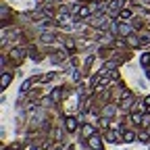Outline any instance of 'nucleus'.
<instances>
[{
    "mask_svg": "<svg viewBox=\"0 0 150 150\" xmlns=\"http://www.w3.org/2000/svg\"><path fill=\"white\" fill-rule=\"evenodd\" d=\"M90 148H94V150H102V142H100L98 136H92V138H90Z\"/></svg>",
    "mask_w": 150,
    "mask_h": 150,
    "instance_id": "nucleus-1",
    "label": "nucleus"
},
{
    "mask_svg": "<svg viewBox=\"0 0 150 150\" xmlns=\"http://www.w3.org/2000/svg\"><path fill=\"white\" fill-rule=\"evenodd\" d=\"M117 31H119L121 35H131V31H134V29H131V25H125V23H121V25L117 27Z\"/></svg>",
    "mask_w": 150,
    "mask_h": 150,
    "instance_id": "nucleus-2",
    "label": "nucleus"
},
{
    "mask_svg": "<svg viewBox=\"0 0 150 150\" xmlns=\"http://www.w3.org/2000/svg\"><path fill=\"white\" fill-rule=\"evenodd\" d=\"M104 140H106V142H110V144H117V142H119V136L115 134V131H106Z\"/></svg>",
    "mask_w": 150,
    "mask_h": 150,
    "instance_id": "nucleus-3",
    "label": "nucleus"
},
{
    "mask_svg": "<svg viewBox=\"0 0 150 150\" xmlns=\"http://www.w3.org/2000/svg\"><path fill=\"white\" fill-rule=\"evenodd\" d=\"M123 140H125V142H134V140H136L134 131H129V129H123Z\"/></svg>",
    "mask_w": 150,
    "mask_h": 150,
    "instance_id": "nucleus-4",
    "label": "nucleus"
},
{
    "mask_svg": "<svg viewBox=\"0 0 150 150\" xmlns=\"http://www.w3.org/2000/svg\"><path fill=\"white\" fill-rule=\"evenodd\" d=\"M131 106H134V98H131V96H125V98H123V108L127 110V108H131Z\"/></svg>",
    "mask_w": 150,
    "mask_h": 150,
    "instance_id": "nucleus-5",
    "label": "nucleus"
},
{
    "mask_svg": "<svg viewBox=\"0 0 150 150\" xmlns=\"http://www.w3.org/2000/svg\"><path fill=\"white\" fill-rule=\"evenodd\" d=\"M75 127H77L75 119H73V117H67V129H69V131H75Z\"/></svg>",
    "mask_w": 150,
    "mask_h": 150,
    "instance_id": "nucleus-6",
    "label": "nucleus"
},
{
    "mask_svg": "<svg viewBox=\"0 0 150 150\" xmlns=\"http://www.w3.org/2000/svg\"><path fill=\"white\" fill-rule=\"evenodd\" d=\"M119 19H121V21H129V19H131V11H121Z\"/></svg>",
    "mask_w": 150,
    "mask_h": 150,
    "instance_id": "nucleus-7",
    "label": "nucleus"
},
{
    "mask_svg": "<svg viewBox=\"0 0 150 150\" xmlns=\"http://www.w3.org/2000/svg\"><path fill=\"white\" fill-rule=\"evenodd\" d=\"M81 131H83V136H86V138H92V136H94V134H92V131H94V127H92V125H83V129H81Z\"/></svg>",
    "mask_w": 150,
    "mask_h": 150,
    "instance_id": "nucleus-8",
    "label": "nucleus"
},
{
    "mask_svg": "<svg viewBox=\"0 0 150 150\" xmlns=\"http://www.w3.org/2000/svg\"><path fill=\"white\" fill-rule=\"evenodd\" d=\"M131 121H134L136 125H142V123H144V119H142V115H131Z\"/></svg>",
    "mask_w": 150,
    "mask_h": 150,
    "instance_id": "nucleus-9",
    "label": "nucleus"
},
{
    "mask_svg": "<svg viewBox=\"0 0 150 150\" xmlns=\"http://www.w3.org/2000/svg\"><path fill=\"white\" fill-rule=\"evenodd\" d=\"M8 81H11V75H8V73H4V75H2V88H6V86H8Z\"/></svg>",
    "mask_w": 150,
    "mask_h": 150,
    "instance_id": "nucleus-10",
    "label": "nucleus"
},
{
    "mask_svg": "<svg viewBox=\"0 0 150 150\" xmlns=\"http://www.w3.org/2000/svg\"><path fill=\"white\" fill-rule=\"evenodd\" d=\"M90 11H92V8H88V6L79 8V17H88V15H90Z\"/></svg>",
    "mask_w": 150,
    "mask_h": 150,
    "instance_id": "nucleus-11",
    "label": "nucleus"
},
{
    "mask_svg": "<svg viewBox=\"0 0 150 150\" xmlns=\"http://www.w3.org/2000/svg\"><path fill=\"white\" fill-rule=\"evenodd\" d=\"M140 42H142V44L150 42V35H148V33H142V35H140Z\"/></svg>",
    "mask_w": 150,
    "mask_h": 150,
    "instance_id": "nucleus-12",
    "label": "nucleus"
},
{
    "mask_svg": "<svg viewBox=\"0 0 150 150\" xmlns=\"http://www.w3.org/2000/svg\"><path fill=\"white\" fill-rule=\"evenodd\" d=\"M112 112H115V108H112V106H106V108H104V117L112 115Z\"/></svg>",
    "mask_w": 150,
    "mask_h": 150,
    "instance_id": "nucleus-13",
    "label": "nucleus"
},
{
    "mask_svg": "<svg viewBox=\"0 0 150 150\" xmlns=\"http://www.w3.org/2000/svg\"><path fill=\"white\" fill-rule=\"evenodd\" d=\"M61 98V90H54L52 92V100H59Z\"/></svg>",
    "mask_w": 150,
    "mask_h": 150,
    "instance_id": "nucleus-14",
    "label": "nucleus"
},
{
    "mask_svg": "<svg viewBox=\"0 0 150 150\" xmlns=\"http://www.w3.org/2000/svg\"><path fill=\"white\" fill-rule=\"evenodd\" d=\"M29 83H31V81H25V83H23V86H21V94H23V92H27V90H29Z\"/></svg>",
    "mask_w": 150,
    "mask_h": 150,
    "instance_id": "nucleus-15",
    "label": "nucleus"
},
{
    "mask_svg": "<svg viewBox=\"0 0 150 150\" xmlns=\"http://www.w3.org/2000/svg\"><path fill=\"white\" fill-rule=\"evenodd\" d=\"M138 140H142V142H148V134H140V136H138Z\"/></svg>",
    "mask_w": 150,
    "mask_h": 150,
    "instance_id": "nucleus-16",
    "label": "nucleus"
},
{
    "mask_svg": "<svg viewBox=\"0 0 150 150\" xmlns=\"http://www.w3.org/2000/svg\"><path fill=\"white\" fill-rule=\"evenodd\" d=\"M146 104H148V106H150V96H148V98H146Z\"/></svg>",
    "mask_w": 150,
    "mask_h": 150,
    "instance_id": "nucleus-17",
    "label": "nucleus"
}]
</instances>
